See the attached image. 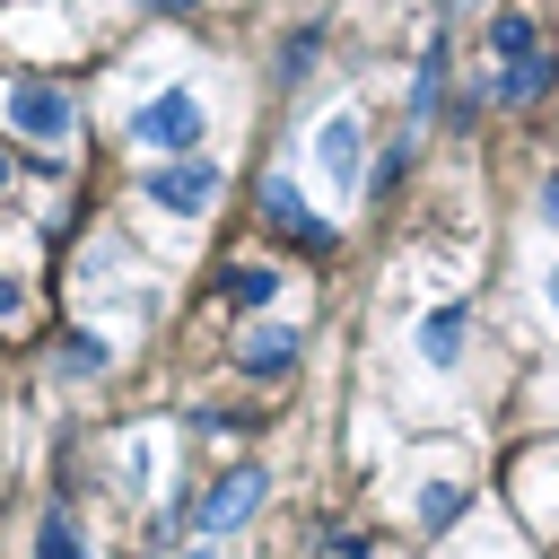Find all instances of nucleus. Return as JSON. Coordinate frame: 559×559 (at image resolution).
<instances>
[{"label": "nucleus", "mask_w": 559, "mask_h": 559, "mask_svg": "<svg viewBox=\"0 0 559 559\" xmlns=\"http://www.w3.org/2000/svg\"><path fill=\"white\" fill-rule=\"evenodd\" d=\"M201 96L192 87H157L140 114H131V148H201Z\"/></svg>", "instance_id": "1"}, {"label": "nucleus", "mask_w": 559, "mask_h": 559, "mask_svg": "<svg viewBox=\"0 0 559 559\" xmlns=\"http://www.w3.org/2000/svg\"><path fill=\"white\" fill-rule=\"evenodd\" d=\"M140 192H148L157 210L192 218V210H210V201H218V166H210V157H166V166H148V175H140Z\"/></svg>", "instance_id": "2"}, {"label": "nucleus", "mask_w": 559, "mask_h": 559, "mask_svg": "<svg viewBox=\"0 0 559 559\" xmlns=\"http://www.w3.org/2000/svg\"><path fill=\"white\" fill-rule=\"evenodd\" d=\"M262 489H271V480H262V463H236V472H227V480H210V498L192 507V533H201V542L236 533V524L262 507Z\"/></svg>", "instance_id": "3"}, {"label": "nucleus", "mask_w": 559, "mask_h": 559, "mask_svg": "<svg viewBox=\"0 0 559 559\" xmlns=\"http://www.w3.org/2000/svg\"><path fill=\"white\" fill-rule=\"evenodd\" d=\"M9 122H17L26 140H70V131H79L70 96H61V87H44V79H17V87H9Z\"/></svg>", "instance_id": "4"}, {"label": "nucleus", "mask_w": 559, "mask_h": 559, "mask_svg": "<svg viewBox=\"0 0 559 559\" xmlns=\"http://www.w3.org/2000/svg\"><path fill=\"white\" fill-rule=\"evenodd\" d=\"M314 157H323V175H332V183H358V175H367V122H358V114H323Z\"/></svg>", "instance_id": "5"}, {"label": "nucleus", "mask_w": 559, "mask_h": 559, "mask_svg": "<svg viewBox=\"0 0 559 559\" xmlns=\"http://www.w3.org/2000/svg\"><path fill=\"white\" fill-rule=\"evenodd\" d=\"M262 218H271L280 236H297L306 253H332V227H323V218L297 201V183H288V175H271V183H262Z\"/></svg>", "instance_id": "6"}, {"label": "nucleus", "mask_w": 559, "mask_h": 559, "mask_svg": "<svg viewBox=\"0 0 559 559\" xmlns=\"http://www.w3.org/2000/svg\"><path fill=\"white\" fill-rule=\"evenodd\" d=\"M236 367H245L253 384H280V376L297 367V332H288V323H280V332H253V341L236 349Z\"/></svg>", "instance_id": "7"}, {"label": "nucleus", "mask_w": 559, "mask_h": 559, "mask_svg": "<svg viewBox=\"0 0 559 559\" xmlns=\"http://www.w3.org/2000/svg\"><path fill=\"white\" fill-rule=\"evenodd\" d=\"M463 323H472L463 306H428V314H419V358H428V367H454V349H463Z\"/></svg>", "instance_id": "8"}, {"label": "nucleus", "mask_w": 559, "mask_h": 559, "mask_svg": "<svg viewBox=\"0 0 559 559\" xmlns=\"http://www.w3.org/2000/svg\"><path fill=\"white\" fill-rule=\"evenodd\" d=\"M437 96H445V35H428V44H419V79H411V131L437 114Z\"/></svg>", "instance_id": "9"}, {"label": "nucleus", "mask_w": 559, "mask_h": 559, "mask_svg": "<svg viewBox=\"0 0 559 559\" xmlns=\"http://www.w3.org/2000/svg\"><path fill=\"white\" fill-rule=\"evenodd\" d=\"M280 288H288V280H280L271 262H236V271L218 280V297H227V306H245V314H253V306H271Z\"/></svg>", "instance_id": "10"}, {"label": "nucleus", "mask_w": 559, "mask_h": 559, "mask_svg": "<svg viewBox=\"0 0 559 559\" xmlns=\"http://www.w3.org/2000/svg\"><path fill=\"white\" fill-rule=\"evenodd\" d=\"M542 96H550V61L542 52H524V61L498 70V105H542Z\"/></svg>", "instance_id": "11"}, {"label": "nucleus", "mask_w": 559, "mask_h": 559, "mask_svg": "<svg viewBox=\"0 0 559 559\" xmlns=\"http://www.w3.org/2000/svg\"><path fill=\"white\" fill-rule=\"evenodd\" d=\"M463 507H472V489H463V480H428V489H419V524H428V533H445Z\"/></svg>", "instance_id": "12"}, {"label": "nucleus", "mask_w": 559, "mask_h": 559, "mask_svg": "<svg viewBox=\"0 0 559 559\" xmlns=\"http://www.w3.org/2000/svg\"><path fill=\"white\" fill-rule=\"evenodd\" d=\"M35 559H87V533L70 524V507H52V515H44V533H35Z\"/></svg>", "instance_id": "13"}, {"label": "nucleus", "mask_w": 559, "mask_h": 559, "mask_svg": "<svg viewBox=\"0 0 559 559\" xmlns=\"http://www.w3.org/2000/svg\"><path fill=\"white\" fill-rule=\"evenodd\" d=\"M314 52H323V35H314V26H297V35L280 44V87H297V79L314 70Z\"/></svg>", "instance_id": "14"}, {"label": "nucleus", "mask_w": 559, "mask_h": 559, "mask_svg": "<svg viewBox=\"0 0 559 559\" xmlns=\"http://www.w3.org/2000/svg\"><path fill=\"white\" fill-rule=\"evenodd\" d=\"M489 52H498V61H524V52H533V17H498V26H489Z\"/></svg>", "instance_id": "15"}, {"label": "nucleus", "mask_w": 559, "mask_h": 559, "mask_svg": "<svg viewBox=\"0 0 559 559\" xmlns=\"http://www.w3.org/2000/svg\"><path fill=\"white\" fill-rule=\"evenodd\" d=\"M61 367H70V376H96V367H105V341H96V332H70V341H61Z\"/></svg>", "instance_id": "16"}, {"label": "nucleus", "mask_w": 559, "mask_h": 559, "mask_svg": "<svg viewBox=\"0 0 559 559\" xmlns=\"http://www.w3.org/2000/svg\"><path fill=\"white\" fill-rule=\"evenodd\" d=\"M411 148H419V131H402V140H393V148L376 157V192H393V183H402V166H411Z\"/></svg>", "instance_id": "17"}, {"label": "nucleus", "mask_w": 559, "mask_h": 559, "mask_svg": "<svg viewBox=\"0 0 559 559\" xmlns=\"http://www.w3.org/2000/svg\"><path fill=\"white\" fill-rule=\"evenodd\" d=\"M367 550H376L367 533H332V559H367Z\"/></svg>", "instance_id": "18"}, {"label": "nucleus", "mask_w": 559, "mask_h": 559, "mask_svg": "<svg viewBox=\"0 0 559 559\" xmlns=\"http://www.w3.org/2000/svg\"><path fill=\"white\" fill-rule=\"evenodd\" d=\"M17 314H26V297H17V288H9V271H0V323H17Z\"/></svg>", "instance_id": "19"}, {"label": "nucleus", "mask_w": 559, "mask_h": 559, "mask_svg": "<svg viewBox=\"0 0 559 559\" xmlns=\"http://www.w3.org/2000/svg\"><path fill=\"white\" fill-rule=\"evenodd\" d=\"M175 559H218V542H192V550H175Z\"/></svg>", "instance_id": "20"}, {"label": "nucleus", "mask_w": 559, "mask_h": 559, "mask_svg": "<svg viewBox=\"0 0 559 559\" xmlns=\"http://www.w3.org/2000/svg\"><path fill=\"white\" fill-rule=\"evenodd\" d=\"M9 175H17V157H9V148H0V192H9Z\"/></svg>", "instance_id": "21"}, {"label": "nucleus", "mask_w": 559, "mask_h": 559, "mask_svg": "<svg viewBox=\"0 0 559 559\" xmlns=\"http://www.w3.org/2000/svg\"><path fill=\"white\" fill-rule=\"evenodd\" d=\"M454 9H463V0H454Z\"/></svg>", "instance_id": "22"}]
</instances>
